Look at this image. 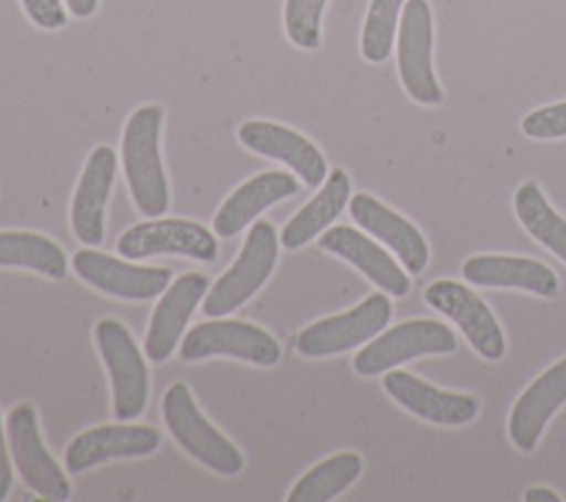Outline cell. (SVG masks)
Returning <instances> with one entry per match:
<instances>
[{
	"instance_id": "obj_1",
	"label": "cell",
	"mask_w": 566,
	"mask_h": 502,
	"mask_svg": "<svg viewBox=\"0 0 566 502\" xmlns=\"http://www.w3.org/2000/svg\"><path fill=\"white\" fill-rule=\"evenodd\" d=\"M164 108L159 104L139 106L126 122L122 135V164L130 197L142 215L155 219L170 203L168 179L159 155V130Z\"/></svg>"
},
{
	"instance_id": "obj_2",
	"label": "cell",
	"mask_w": 566,
	"mask_h": 502,
	"mask_svg": "<svg viewBox=\"0 0 566 502\" xmlns=\"http://www.w3.org/2000/svg\"><path fill=\"white\" fill-rule=\"evenodd\" d=\"M161 416L175 442L203 467L221 475H237L243 469L241 451L199 411L186 383L166 389Z\"/></svg>"
},
{
	"instance_id": "obj_3",
	"label": "cell",
	"mask_w": 566,
	"mask_h": 502,
	"mask_svg": "<svg viewBox=\"0 0 566 502\" xmlns=\"http://www.w3.org/2000/svg\"><path fill=\"white\" fill-rule=\"evenodd\" d=\"M279 234L265 219H256L234 263L212 283L203 296V314L210 318L234 312L252 299L270 279L279 257Z\"/></svg>"
},
{
	"instance_id": "obj_4",
	"label": "cell",
	"mask_w": 566,
	"mask_h": 502,
	"mask_svg": "<svg viewBox=\"0 0 566 502\" xmlns=\"http://www.w3.org/2000/svg\"><path fill=\"white\" fill-rule=\"evenodd\" d=\"M95 343L106 365L117 420H135L148 402V367L126 325L102 318L95 325Z\"/></svg>"
},
{
	"instance_id": "obj_5",
	"label": "cell",
	"mask_w": 566,
	"mask_h": 502,
	"mask_svg": "<svg viewBox=\"0 0 566 502\" xmlns=\"http://www.w3.org/2000/svg\"><path fill=\"white\" fill-rule=\"evenodd\" d=\"M7 440L11 460L22 482L35 491V495L53 502H64L71 498V482L66 473H62L57 460L44 447L35 409L29 402H20L9 411Z\"/></svg>"
},
{
	"instance_id": "obj_6",
	"label": "cell",
	"mask_w": 566,
	"mask_h": 502,
	"mask_svg": "<svg viewBox=\"0 0 566 502\" xmlns=\"http://www.w3.org/2000/svg\"><path fill=\"white\" fill-rule=\"evenodd\" d=\"M389 318L391 301L376 292L343 314H334L303 327L296 336V349L307 358L334 356L378 336L387 327Z\"/></svg>"
},
{
	"instance_id": "obj_7",
	"label": "cell",
	"mask_w": 566,
	"mask_h": 502,
	"mask_svg": "<svg viewBox=\"0 0 566 502\" xmlns=\"http://www.w3.org/2000/svg\"><path fill=\"white\" fill-rule=\"evenodd\" d=\"M179 354L184 360L232 356L270 367L279 363L281 345L270 332L254 323L217 316L214 321H206L188 330L181 341Z\"/></svg>"
},
{
	"instance_id": "obj_8",
	"label": "cell",
	"mask_w": 566,
	"mask_h": 502,
	"mask_svg": "<svg viewBox=\"0 0 566 502\" xmlns=\"http://www.w3.org/2000/svg\"><path fill=\"white\" fill-rule=\"evenodd\" d=\"M453 349L455 334L444 323L413 318L385 330L369 345H365L354 356V372L360 376H376L416 356L451 354Z\"/></svg>"
},
{
	"instance_id": "obj_9",
	"label": "cell",
	"mask_w": 566,
	"mask_h": 502,
	"mask_svg": "<svg viewBox=\"0 0 566 502\" xmlns=\"http://www.w3.org/2000/svg\"><path fill=\"white\" fill-rule=\"evenodd\" d=\"M433 20L427 0H407L398 27V73L405 91L418 104H440L442 88L431 64Z\"/></svg>"
},
{
	"instance_id": "obj_10",
	"label": "cell",
	"mask_w": 566,
	"mask_h": 502,
	"mask_svg": "<svg viewBox=\"0 0 566 502\" xmlns=\"http://www.w3.org/2000/svg\"><path fill=\"white\" fill-rule=\"evenodd\" d=\"M117 252L124 259H146L155 254H184L197 261H214L219 243L214 234L188 219H148L122 232Z\"/></svg>"
},
{
	"instance_id": "obj_11",
	"label": "cell",
	"mask_w": 566,
	"mask_h": 502,
	"mask_svg": "<svg viewBox=\"0 0 566 502\" xmlns=\"http://www.w3.org/2000/svg\"><path fill=\"white\" fill-rule=\"evenodd\" d=\"M424 301L451 318L482 358L500 360L504 356L506 341L495 314L467 285L451 279H438L424 290Z\"/></svg>"
},
{
	"instance_id": "obj_12",
	"label": "cell",
	"mask_w": 566,
	"mask_h": 502,
	"mask_svg": "<svg viewBox=\"0 0 566 502\" xmlns=\"http://www.w3.org/2000/svg\"><path fill=\"white\" fill-rule=\"evenodd\" d=\"M73 272L99 292L126 301H148L170 285L168 268H148L119 261L106 252L84 248L71 259Z\"/></svg>"
},
{
	"instance_id": "obj_13",
	"label": "cell",
	"mask_w": 566,
	"mask_h": 502,
	"mask_svg": "<svg viewBox=\"0 0 566 502\" xmlns=\"http://www.w3.org/2000/svg\"><path fill=\"white\" fill-rule=\"evenodd\" d=\"M161 445V433L148 425H99L75 436L64 451L69 473H82L95 464L117 458L150 456Z\"/></svg>"
},
{
	"instance_id": "obj_14",
	"label": "cell",
	"mask_w": 566,
	"mask_h": 502,
	"mask_svg": "<svg viewBox=\"0 0 566 502\" xmlns=\"http://www.w3.org/2000/svg\"><path fill=\"white\" fill-rule=\"evenodd\" d=\"M208 290L210 279L206 274L186 272L172 279L170 285L159 294L144 338V352L150 360L161 363L175 352L195 307L203 301Z\"/></svg>"
},
{
	"instance_id": "obj_15",
	"label": "cell",
	"mask_w": 566,
	"mask_h": 502,
	"mask_svg": "<svg viewBox=\"0 0 566 502\" xmlns=\"http://www.w3.org/2000/svg\"><path fill=\"white\" fill-rule=\"evenodd\" d=\"M237 135L248 150L285 164L310 188H318L327 177L323 153L305 135L287 126L265 119H248L239 126Z\"/></svg>"
},
{
	"instance_id": "obj_16",
	"label": "cell",
	"mask_w": 566,
	"mask_h": 502,
	"mask_svg": "<svg viewBox=\"0 0 566 502\" xmlns=\"http://www.w3.org/2000/svg\"><path fill=\"white\" fill-rule=\"evenodd\" d=\"M117 172V157L111 146H95L84 164L71 199L73 234L86 245L104 241V210Z\"/></svg>"
},
{
	"instance_id": "obj_17",
	"label": "cell",
	"mask_w": 566,
	"mask_h": 502,
	"mask_svg": "<svg viewBox=\"0 0 566 502\" xmlns=\"http://www.w3.org/2000/svg\"><path fill=\"white\" fill-rule=\"evenodd\" d=\"M382 389L413 416L433 425H464L480 411L475 396L438 389L409 372L391 369L382 378Z\"/></svg>"
},
{
	"instance_id": "obj_18",
	"label": "cell",
	"mask_w": 566,
	"mask_h": 502,
	"mask_svg": "<svg viewBox=\"0 0 566 502\" xmlns=\"http://www.w3.org/2000/svg\"><path fill=\"white\" fill-rule=\"evenodd\" d=\"M566 402V358L542 372L515 400L509 416V436L522 453H531L551 420Z\"/></svg>"
},
{
	"instance_id": "obj_19",
	"label": "cell",
	"mask_w": 566,
	"mask_h": 502,
	"mask_svg": "<svg viewBox=\"0 0 566 502\" xmlns=\"http://www.w3.org/2000/svg\"><path fill=\"white\" fill-rule=\"evenodd\" d=\"M349 215L363 230L389 245L407 272L420 274L424 270L429 261V248L422 232L411 221L367 192H356L349 199Z\"/></svg>"
},
{
	"instance_id": "obj_20",
	"label": "cell",
	"mask_w": 566,
	"mask_h": 502,
	"mask_svg": "<svg viewBox=\"0 0 566 502\" xmlns=\"http://www.w3.org/2000/svg\"><path fill=\"white\" fill-rule=\"evenodd\" d=\"M318 248L345 259L391 296H405L409 292V279L391 254L352 226L327 228L318 237Z\"/></svg>"
},
{
	"instance_id": "obj_21",
	"label": "cell",
	"mask_w": 566,
	"mask_h": 502,
	"mask_svg": "<svg viewBox=\"0 0 566 502\" xmlns=\"http://www.w3.org/2000/svg\"><path fill=\"white\" fill-rule=\"evenodd\" d=\"M296 190L298 181L292 172L285 170H265L256 177H250L239 188H234L217 210L212 219L214 232L223 239L239 234L245 226L256 221L265 208L292 197Z\"/></svg>"
},
{
	"instance_id": "obj_22",
	"label": "cell",
	"mask_w": 566,
	"mask_h": 502,
	"mask_svg": "<svg viewBox=\"0 0 566 502\" xmlns=\"http://www.w3.org/2000/svg\"><path fill=\"white\" fill-rule=\"evenodd\" d=\"M462 276L484 287H520L539 296L559 292L557 274L542 261L509 254H475L462 263Z\"/></svg>"
},
{
	"instance_id": "obj_23",
	"label": "cell",
	"mask_w": 566,
	"mask_h": 502,
	"mask_svg": "<svg viewBox=\"0 0 566 502\" xmlns=\"http://www.w3.org/2000/svg\"><path fill=\"white\" fill-rule=\"evenodd\" d=\"M352 184L343 168H334L323 188L283 226L279 241L287 250H298L321 234L349 203Z\"/></svg>"
},
{
	"instance_id": "obj_24",
	"label": "cell",
	"mask_w": 566,
	"mask_h": 502,
	"mask_svg": "<svg viewBox=\"0 0 566 502\" xmlns=\"http://www.w3.org/2000/svg\"><path fill=\"white\" fill-rule=\"evenodd\" d=\"M0 268H22L49 279H64L69 261L64 250L44 234L0 230Z\"/></svg>"
},
{
	"instance_id": "obj_25",
	"label": "cell",
	"mask_w": 566,
	"mask_h": 502,
	"mask_svg": "<svg viewBox=\"0 0 566 502\" xmlns=\"http://www.w3.org/2000/svg\"><path fill=\"white\" fill-rule=\"evenodd\" d=\"M363 471V458L354 451L334 453L305 471L287 493V502H327L345 491Z\"/></svg>"
},
{
	"instance_id": "obj_26",
	"label": "cell",
	"mask_w": 566,
	"mask_h": 502,
	"mask_svg": "<svg viewBox=\"0 0 566 502\" xmlns=\"http://www.w3.org/2000/svg\"><path fill=\"white\" fill-rule=\"evenodd\" d=\"M513 210L524 230L566 263V219H562L535 181H524L513 197Z\"/></svg>"
},
{
	"instance_id": "obj_27",
	"label": "cell",
	"mask_w": 566,
	"mask_h": 502,
	"mask_svg": "<svg viewBox=\"0 0 566 502\" xmlns=\"http://www.w3.org/2000/svg\"><path fill=\"white\" fill-rule=\"evenodd\" d=\"M407 0H371L365 24H363V35H360V53L367 62L380 64L389 57L394 38H396V24L400 9Z\"/></svg>"
},
{
	"instance_id": "obj_28",
	"label": "cell",
	"mask_w": 566,
	"mask_h": 502,
	"mask_svg": "<svg viewBox=\"0 0 566 502\" xmlns=\"http://www.w3.org/2000/svg\"><path fill=\"white\" fill-rule=\"evenodd\" d=\"M327 0H285L283 22L292 44L314 51L321 44V18Z\"/></svg>"
},
{
	"instance_id": "obj_29",
	"label": "cell",
	"mask_w": 566,
	"mask_h": 502,
	"mask_svg": "<svg viewBox=\"0 0 566 502\" xmlns=\"http://www.w3.org/2000/svg\"><path fill=\"white\" fill-rule=\"evenodd\" d=\"M522 133L531 139H559L566 137V102L531 111L522 119Z\"/></svg>"
},
{
	"instance_id": "obj_30",
	"label": "cell",
	"mask_w": 566,
	"mask_h": 502,
	"mask_svg": "<svg viewBox=\"0 0 566 502\" xmlns=\"http://www.w3.org/2000/svg\"><path fill=\"white\" fill-rule=\"evenodd\" d=\"M29 20L40 29H62L66 24V13L62 0H20Z\"/></svg>"
},
{
	"instance_id": "obj_31",
	"label": "cell",
	"mask_w": 566,
	"mask_h": 502,
	"mask_svg": "<svg viewBox=\"0 0 566 502\" xmlns=\"http://www.w3.org/2000/svg\"><path fill=\"white\" fill-rule=\"evenodd\" d=\"M7 438H4V429H2V418H0V502L9 495L11 489V460H9V447H7Z\"/></svg>"
},
{
	"instance_id": "obj_32",
	"label": "cell",
	"mask_w": 566,
	"mask_h": 502,
	"mask_svg": "<svg viewBox=\"0 0 566 502\" xmlns=\"http://www.w3.org/2000/svg\"><path fill=\"white\" fill-rule=\"evenodd\" d=\"M526 502H562V498L548 487H531L524 493Z\"/></svg>"
},
{
	"instance_id": "obj_33",
	"label": "cell",
	"mask_w": 566,
	"mask_h": 502,
	"mask_svg": "<svg viewBox=\"0 0 566 502\" xmlns=\"http://www.w3.org/2000/svg\"><path fill=\"white\" fill-rule=\"evenodd\" d=\"M64 2L75 18H88L97 9V0H64Z\"/></svg>"
}]
</instances>
